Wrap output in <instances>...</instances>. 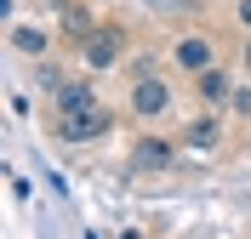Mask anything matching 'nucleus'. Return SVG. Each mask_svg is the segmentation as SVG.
<instances>
[{"mask_svg":"<svg viewBox=\"0 0 251 239\" xmlns=\"http://www.w3.org/2000/svg\"><path fill=\"white\" fill-rule=\"evenodd\" d=\"M234 17L246 23V34H251V0H240V6H234Z\"/></svg>","mask_w":251,"mask_h":239,"instance_id":"9b49d317","label":"nucleus"},{"mask_svg":"<svg viewBox=\"0 0 251 239\" xmlns=\"http://www.w3.org/2000/svg\"><path fill=\"white\" fill-rule=\"evenodd\" d=\"M172 154H177V143H160V137H143V143L131 148V165H137V171H166V165H172Z\"/></svg>","mask_w":251,"mask_h":239,"instance_id":"423d86ee","label":"nucleus"},{"mask_svg":"<svg viewBox=\"0 0 251 239\" xmlns=\"http://www.w3.org/2000/svg\"><path fill=\"white\" fill-rule=\"evenodd\" d=\"M234 103H240V114H251V91H240V97H234Z\"/></svg>","mask_w":251,"mask_h":239,"instance_id":"f8f14e48","label":"nucleus"},{"mask_svg":"<svg viewBox=\"0 0 251 239\" xmlns=\"http://www.w3.org/2000/svg\"><path fill=\"white\" fill-rule=\"evenodd\" d=\"M246 68H251V40H246Z\"/></svg>","mask_w":251,"mask_h":239,"instance_id":"4468645a","label":"nucleus"},{"mask_svg":"<svg viewBox=\"0 0 251 239\" xmlns=\"http://www.w3.org/2000/svg\"><path fill=\"white\" fill-rule=\"evenodd\" d=\"M120 239H143V234H137V228H126V234H120Z\"/></svg>","mask_w":251,"mask_h":239,"instance_id":"ddd939ff","label":"nucleus"},{"mask_svg":"<svg viewBox=\"0 0 251 239\" xmlns=\"http://www.w3.org/2000/svg\"><path fill=\"white\" fill-rule=\"evenodd\" d=\"M172 57H177V68H183V74H194V80H200L205 68H217V46H211L205 34H183Z\"/></svg>","mask_w":251,"mask_h":239,"instance_id":"20e7f679","label":"nucleus"},{"mask_svg":"<svg viewBox=\"0 0 251 239\" xmlns=\"http://www.w3.org/2000/svg\"><path fill=\"white\" fill-rule=\"evenodd\" d=\"M97 97H92V86L86 80H63L57 86V114H80V109H92Z\"/></svg>","mask_w":251,"mask_h":239,"instance_id":"6e6552de","label":"nucleus"},{"mask_svg":"<svg viewBox=\"0 0 251 239\" xmlns=\"http://www.w3.org/2000/svg\"><path fill=\"white\" fill-rule=\"evenodd\" d=\"M131 114L137 120H160V114H172V86L154 74H143L137 86H131Z\"/></svg>","mask_w":251,"mask_h":239,"instance_id":"7ed1b4c3","label":"nucleus"},{"mask_svg":"<svg viewBox=\"0 0 251 239\" xmlns=\"http://www.w3.org/2000/svg\"><path fill=\"white\" fill-rule=\"evenodd\" d=\"M12 46L23 51V57H46V51H51V34L46 29H29V23H12Z\"/></svg>","mask_w":251,"mask_h":239,"instance_id":"1a4fd4ad","label":"nucleus"},{"mask_svg":"<svg viewBox=\"0 0 251 239\" xmlns=\"http://www.w3.org/2000/svg\"><path fill=\"white\" fill-rule=\"evenodd\" d=\"M200 97L211 103V109H223V103H234V80L223 74V68H205L200 74Z\"/></svg>","mask_w":251,"mask_h":239,"instance_id":"0eeeda50","label":"nucleus"},{"mask_svg":"<svg viewBox=\"0 0 251 239\" xmlns=\"http://www.w3.org/2000/svg\"><path fill=\"white\" fill-rule=\"evenodd\" d=\"M57 29H63V40H86V34H97L103 23L92 17V6H80V0H63V12H57Z\"/></svg>","mask_w":251,"mask_h":239,"instance_id":"39448f33","label":"nucleus"},{"mask_svg":"<svg viewBox=\"0 0 251 239\" xmlns=\"http://www.w3.org/2000/svg\"><path fill=\"white\" fill-rule=\"evenodd\" d=\"M109 126H114V114L103 109V103H92V109H80V114H63L57 137H63V143H92V137H103Z\"/></svg>","mask_w":251,"mask_h":239,"instance_id":"f03ea898","label":"nucleus"},{"mask_svg":"<svg viewBox=\"0 0 251 239\" xmlns=\"http://www.w3.org/2000/svg\"><path fill=\"white\" fill-rule=\"evenodd\" d=\"M120 57H126V34L114 29V23H103L97 34H86V40H80V63L92 68V74H103V68H114Z\"/></svg>","mask_w":251,"mask_h":239,"instance_id":"f257e3e1","label":"nucleus"},{"mask_svg":"<svg viewBox=\"0 0 251 239\" xmlns=\"http://www.w3.org/2000/svg\"><path fill=\"white\" fill-rule=\"evenodd\" d=\"M217 143V120H200V126H188V148H211Z\"/></svg>","mask_w":251,"mask_h":239,"instance_id":"9d476101","label":"nucleus"}]
</instances>
